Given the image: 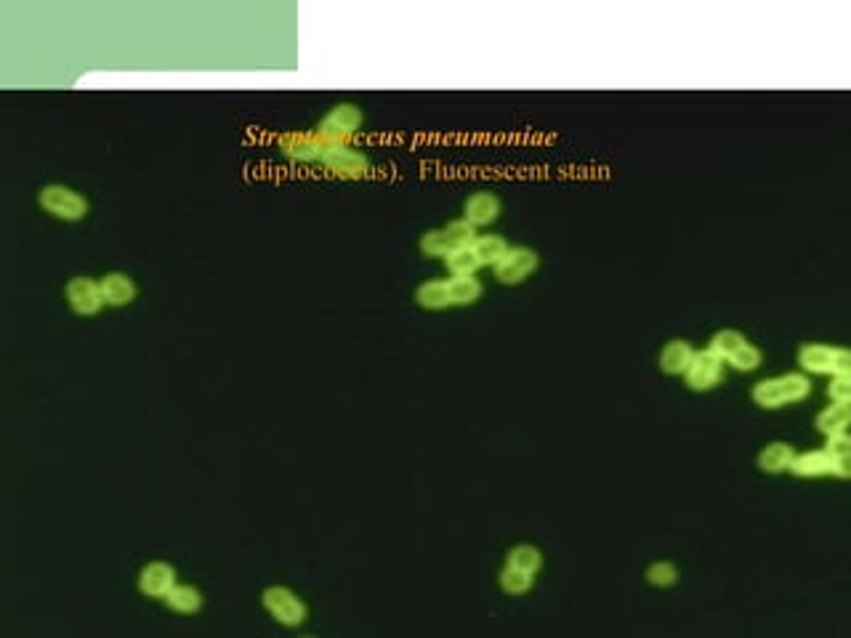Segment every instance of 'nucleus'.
Returning a JSON list of instances; mask_svg holds the SVG:
<instances>
[{
    "instance_id": "1",
    "label": "nucleus",
    "mask_w": 851,
    "mask_h": 638,
    "mask_svg": "<svg viewBox=\"0 0 851 638\" xmlns=\"http://www.w3.org/2000/svg\"><path fill=\"white\" fill-rule=\"evenodd\" d=\"M812 394V381L806 372H785L774 378H763L753 386V402L763 410H780L788 404H798Z\"/></svg>"
},
{
    "instance_id": "2",
    "label": "nucleus",
    "mask_w": 851,
    "mask_h": 638,
    "mask_svg": "<svg viewBox=\"0 0 851 638\" xmlns=\"http://www.w3.org/2000/svg\"><path fill=\"white\" fill-rule=\"evenodd\" d=\"M798 365L809 375H851V351L841 346L806 343L798 351Z\"/></svg>"
},
{
    "instance_id": "3",
    "label": "nucleus",
    "mask_w": 851,
    "mask_h": 638,
    "mask_svg": "<svg viewBox=\"0 0 851 638\" xmlns=\"http://www.w3.org/2000/svg\"><path fill=\"white\" fill-rule=\"evenodd\" d=\"M477 237H479L477 226H471L466 218H457V221H450L442 229L426 232L424 237H421V250H424L426 256H434V258H447L457 247H471V245L477 243Z\"/></svg>"
},
{
    "instance_id": "4",
    "label": "nucleus",
    "mask_w": 851,
    "mask_h": 638,
    "mask_svg": "<svg viewBox=\"0 0 851 638\" xmlns=\"http://www.w3.org/2000/svg\"><path fill=\"white\" fill-rule=\"evenodd\" d=\"M37 203L46 213H51L54 218L59 221H83L89 215V200L69 189V186H61V183H48L40 189L37 194Z\"/></svg>"
},
{
    "instance_id": "5",
    "label": "nucleus",
    "mask_w": 851,
    "mask_h": 638,
    "mask_svg": "<svg viewBox=\"0 0 851 638\" xmlns=\"http://www.w3.org/2000/svg\"><path fill=\"white\" fill-rule=\"evenodd\" d=\"M261 604L285 628H299L306 622V604L299 599L296 591L285 585H269L261 593Z\"/></svg>"
},
{
    "instance_id": "6",
    "label": "nucleus",
    "mask_w": 851,
    "mask_h": 638,
    "mask_svg": "<svg viewBox=\"0 0 851 638\" xmlns=\"http://www.w3.org/2000/svg\"><path fill=\"white\" fill-rule=\"evenodd\" d=\"M277 147H279V152L285 154L288 160H293V162H322L325 160V154L331 152L333 147V141H328L325 136H320L317 131H311V133H288V136H279L277 139Z\"/></svg>"
},
{
    "instance_id": "7",
    "label": "nucleus",
    "mask_w": 851,
    "mask_h": 638,
    "mask_svg": "<svg viewBox=\"0 0 851 638\" xmlns=\"http://www.w3.org/2000/svg\"><path fill=\"white\" fill-rule=\"evenodd\" d=\"M362 120H365V118H362V112H360L354 104H338V107H333V110L322 118L317 133L325 136V139L333 141V144H349V141L360 133Z\"/></svg>"
},
{
    "instance_id": "8",
    "label": "nucleus",
    "mask_w": 851,
    "mask_h": 638,
    "mask_svg": "<svg viewBox=\"0 0 851 638\" xmlns=\"http://www.w3.org/2000/svg\"><path fill=\"white\" fill-rule=\"evenodd\" d=\"M538 267H541L538 253L532 247L517 245V247H509V253L492 267V274L500 285H519L538 272Z\"/></svg>"
},
{
    "instance_id": "9",
    "label": "nucleus",
    "mask_w": 851,
    "mask_h": 638,
    "mask_svg": "<svg viewBox=\"0 0 851 638\" xmlns=\"http://www.w3.org/2000/svg\"><path fill=\"white\" fill-rule=\"evenodd\" d=\"M721 378H724V362L710 349L695 351L692 362L684 372V381L692 392H710L721 383Z\"/></svg>"
},
{
    "instance_id": "10",
    "label": "nucleus",
    "mask_w": 851,
    "mask_h": 638,
    "mask_svg": "<svg viewBox=\"0 0 851 638\" xmlns=\"http://www.w3.org/2000/svg\"><path fill=\"white\" fill-rule=\"evenodd\" d=\"M328 173H333L338 179H362L370 171V160L360 150H354L352 144H338L331 152L325 154V160L320 162Z\"/></svg>"
},
{
    "instance_id": "11",
    "label": "nucleus",
    "mask_w": 851,
    "mask_h": 638,
    "mask_svg": "<svg viewBox=\"0 0 851 638\" xmlns=\"http://www.w3.org/2000/svg\"><path fill=\"white\" fill-rule=\"evenodd\" d=\"M64 296H67L69 309H72L75 314H80V317H93V314L101 311V306H107L104 304V296H101V285H99L96 279H91V277H75V279H69Z\"/></svg>"
},
{
    "instance_id": "12",
    "label": "nucleus",
    "mask_w": 851,
    "mask_h": 638,
    "mask_svg": "<svg viewBox=\"0 0 851 638\" xmlns=\"http://www.w3.org/2000/svg\"><path fill=\"white\" fill-rule=\"evenodd\" d=\"M793 476L798 479H822V476H838L835 460L825 450H809V453H795L791 463Z\"/></svg>"
},
{
    "instance_id": "13",
    "label": "nucleus",
    "mask_w": 851,
    "mask_h": 638,
    "mask_svg": "<svg viewBox=\"0 0 851 638\" xmlns=\"http://www.w3.org/2000/svg\"><path fill=\"white\" fill-rule=\"evenodd\" d=\"M176 585V570L168 561H152L139 575V591L150 599H165Z\"/></svg>"
},
{
    "instance_id": "14",
    "label": "nucleus",
    "mask_w": 851,
    "mask_h": 638,
    "mask_svg": "<svg viewBox=\"0 0 851 638\" xmlns=\"http://www.w3.org/2000/svg\"><path fill=\"white\" fill-rule=\"evenodd\" d=\"M498 215H500V200H498L492 192H474V194L463 203V218H466L471 226H477V229L495 224Z\"/></svg>"
},
{
    "instance_id": "15",
    "label": "nucleus",
    "mask_w": 851,
    "mask_h": 638,
    "mask_svg": "<svg viewBox=\"0 0 851 638\" xmlns=\"http://www.w3.org/2000/svg\"><path fill=\"white\" fill-rule=\"evenodd\" d=\"M101 296H104V304L112 306V309H121L136 301V282L122 272H110L107 277H101Z\"/></svg>"
},
{
    "instance_id": "16",
    "label": "nucleus",
    "mask_w": 851,
    "mask_h": 638,
    "mask_svg": "<svg viewBox=\"0 0 851 638\" xmlns=\"http://www.w3.org/2000/svg\"><path fill=\"white\" fill-rule=\"evenodd\" d=\"M692 357H695V349H692L689 340H681V338L668 340L663 346V351H660V370L666 375H684L689 362H692Z\"/></svg>"
},
{
    "instance_id": "17",
    "label": "nucleus",
    "mask_w": 851,
    "mask_h": 638,
    "mask_svg": "<svg viewBox=\"0 0 851 638\" xmlns=\"http://www.w3.org/2000/svg\"><path fill=\"white\" fill-rule=\"evenodd\" d=\"M795 450L788 442H772L759 453V468L763 474H785L791 468Z\"/></svg>"
},
{
    "instance_id": "18",
    "label": "nucleus",
    "mask_w": 851,
    "mask_h": 638,
    "mask_svg": "<svg viewBox=\"0 0 851 638\" xmlns=\"http://www.w3.org/2000/svg\"><path fill=\"white\" fill-rule=\"evenodd\" d=\"M851 424V407L849 404H830V407H825L820 415L814 418V425H817V431L825 434V436H833V434H846L849 431Z\"/></svg>"
},
{
    "instance_id": "19",
    "label": "nucleus",
    "mask_w": 851,
    "mask_h": 638,
    "mask_svg": "<svg viewBox=\"0 0 851 638\" xmlns=\"http://www.w3.org/2000/svg\"><path fill=\"white\" fill-rule=\"evenodd\" d=\"M482 282L477 277H450L447 279V293L450 306H471L482 298Z\"/></svg>"
},
{
    "instance_id": "20",
    "label": "nucleus",
    "mask_w": 851,
    "mask_h": 638,
    "mask_svg": "<svg viewBox=\"0 0 851 638\" xmlns=\"http://www.w3.org/2000/svg\"><path fill=\"white\" fill-rule=\"evenodd\" d=\"M415 304L428 311H442V309H453L450 306V293H447V279H431L424 282L415 290Z\"/></svg>"
},
{
    "instance_id": "21",
    "label": "nucleus",
    "mask_w": 851,
    "mask_h": 638,
    "mask_svg": "<svg viewBox=\"0 0 851 638\" xmlns=\"http://www.w3.org/2000/svg\"><path fill=\"white\" fill-rule=\"evenodd\" d=\"M165 604L173 609V612H179V614H194V612H200V607H203V593H200L194 585H182V582H176V585L171 588V593L165 596Z\"/></svg>"
},
{
    "instance_id": "22",
    "label": "nucleus",
    "mask_w": 851,
    "mask_h": 638,
    "mask_svg": "<svg viewBox=\"0 0 851 638\" xmlns=\"http://www.w3.org/2000/svg\"><path fill=\"white\" fill-rule=\"evenodd\" d=\"M471 247H474V253H477L479 264L492 269V267H495V264H498V261L509 253V247H511V245L506 243L500 235H479V237H477V243L471 245Z\"/></svg>"
},
{
    "instance_id": "23",
    "label": "nucleus",
    "mask_w": 851,
    "mask_h": 638,
    "mask_svg": "<svg viewBox=\"0 0 851 638\" xmlns=\"http://www.w3.org/2000/svg\"><path fill=\"white\" fill-rule=\"evenodd\" d=\"M506 564H509V567H517V570H524V572L538 575V572H541V567H543V553H541V548L530 546V543H521V546H514L509 553H506Z\"/></svg>"
},
{
    "instance_id": "24",
    "label": "nucleus",
    "mask_w": 851,
    "mask_h": 638,
    "mask_svg": "<svg viewBox=\"0 0 851 638\" xmlns=\"http://www.w3.org/2000/svg\"><path fill=\"white\" fill-rule=\"evenodd\" d=\"M498 582H500V591H503V593H509V596H524V593H530V591H532V585H535V575L506 564V570L500 572Z\"/></svg>"
},
{
    "instance_id": "25",
    "label": "nucleus",
    "mask_w": 851,
    "mask_h": 638,
    "mask_svg": "<svg viewBox=\"0 0 851 638\" xmlns=\"http://www.w3.org/2000/svg\"><path fill=\"white\" fill-rule=\"evenodd\" d=\"M445 264H447V269H450L453 277H474V274L482 269V264H479L474 247H457V250H453V253L445 258Z\"/></svg>"
},
{
    "instance_id": "26",
    "label": "nucleus",
    "mask_w": 851,
    "mask_h": 638,
    "mask_svg": "<svg viewBox=\"0 0 851 638\" xmlns=\"http://www.w3.org/2000/svg\"><path fill=\"white\" fill-rule=\"evenodd\" d=\"M724 362L734 367V370H740V372H753V370H759L761 362H763V354H761L759 346H753L751 340H745L737 351H731Z\"/></svg>"
},
{
    "instance_id": "27",
    "label": "nucleus",
    "mask_w": 851,
    "mask_h": 638,
    "mask_svg": "<svg viewBox=\"0 0 851 638\" xmlns=\"http://www.w3.org/2000/svg\"><path fill=\"white\" fill-rule=\"evenodd\" d=\"M745 340H748V338L740 333V330H731V328H727V330H719V333L710 338V346H708V349H710V351H713V354L724 362L731 351H737Z\"/></svg>"
},
{
    "instance_id": "28",
    "label": "nucleus",
    "mask_w": 851,
    "mask_h": 638,
    "mask_svg": "<svg viewBox=\"0 0 851 638\" xmlns=\"http://www.w3.org/2000/svg\"><path fill=\"white\" fill-rule=\"evenodd\" d=\"M644 578H646V582L652 588H670V585L678 582V567L670 564V561H655V564L646 567Z\"/></svg>"
},
{
    "instance_id": "29",
    "label": "nucleus",
    "mask_w": 851,
    "mask_h": 638,
    "mask_svg": "<svg viewBox=\"0 0 851 638\" xmlns=\"http://www.w3.org/2000/svg\"><path fill=\"white\" fill-rule=\"evenodd\" d=\"M827 396L835 404H851V375H830Z\"/></svg>"
}]
</instances>
